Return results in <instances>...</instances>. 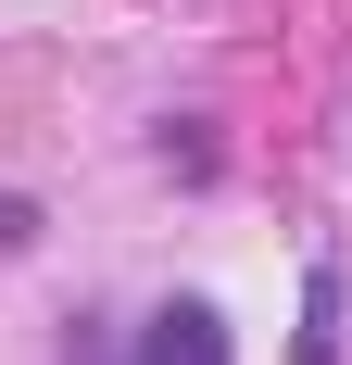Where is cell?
<instances>
[{"mask_svg": "<svg viewBox=\"0 0 352 365\" xmlns=\"http://www.w3.org/2000/svg\"><path fill=\"white\" fill-rule=\"evenodd\" d=\"M139 365H227V328H214V302H164Z\"/></svg>", "mask_w": 352, "mask_h": 365, "instance_id": "cell-1", "label": "cell"}]
</instances>
